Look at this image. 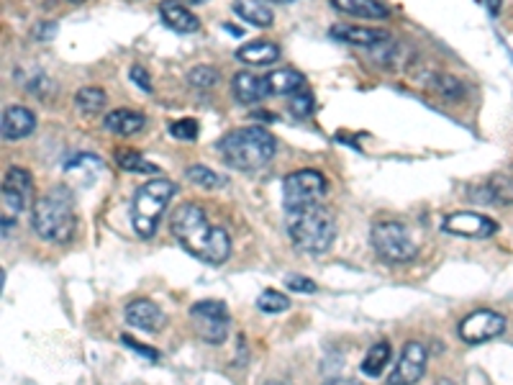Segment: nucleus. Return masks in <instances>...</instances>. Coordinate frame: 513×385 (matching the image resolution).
I'll list each match as a JSON object with an SVG mask.
<instances>
[{"label":"nucleus","mask_w":513,"mask_h":385,"mask_svg":"<svg viewBox=\"0 0 513 385\" xmlns=\"http://www.w3.org/2000/svg\"><path fill=\"white\" fill-rule=\"evenodd\" d=\"M339 13H347L352 19H365V21H380L388 19V8L380 0H332Z\"/></svg>","instance_id":"20"},{"label":"nucleus","mask_w":513,"mask_h":385,"mask_svg":"<svg viewBox=\"0 0 513 385\" xmlns=\"http://www.w3.org/2000/svg\"><path fill=\"white\" fill-rule=\"evenodd\" d=\"M65 172H68V178L75 185H90L103 172V159L98 157V155H90V152H80V155L68 159Z\"/></svg>","instance_id":"17"},{"label":"nucleus","mask_w":513,"mask_h":385,"mask_svg":"<svg viewBox=\"0 0 513 385\" xmlns=\"http://www.w3.org/2000/svg\"><path fill=\"white\" fill-rule=\"evenodd\" d=\"M485 5H488L491 16H498V13H501V5H503V0H485Z\"/></svg>","instance_id":"40"},{"label":"nucleus","mask_w":513,"mask_h":385,"mask_svg":"<svg viewBox=\"0 0 513 385\" xmlns=\"http://www.w3.org/2000/svg\"><path fill=\"white\" fill-rule=\"evenodd\" d=\"M170 134L180 141H193V139H198V124L193 118H180L170 124Z\"/></svg>","instance_id":"33"},{"label":"nucleus","mask_w":513,"mask_h":385,"mask_svg":"<svg viewBox=\"0 0 513 385\" xmlns=\"http://www.w3.org/2000/svg\"><path fill=\"white\" fill-rule=\"evenodd\" d=\"M324 193H326V178L318 170H313V167L295 170V172H291L283 180V204H285V211L318 204V198Z\"/></svg>","instance_id":"7"},{"label":"nucleus","mask_w":513,"mask_h":385,"mask_svg":"<svg viewBox=\"0 0 513 385\" xmlns=\"http://www.w3.org/2000/svg\"><path fill=\"white\" fill-rule=\"evenodd\" d=\"M185 3H203V0H185Z\"/></svg>","instance_id":"45"},{"label":"nucleus","mask_w":513,"mask_h":385,"mask_svg":"<svg viewBox=\"0 0 513 385\" xmlns=\"http://www.w3.org/2000/svg\"><path fill=\"white\" fill-rule=\"evenodd\" d=\"M170 231L180 247L205 265H223L231 254V239L223 229L213 227L201 205L182 204L172 213Z\"/></svg>","instance_id":"1"},{"label":"nucleus","mask_w":513,"mask_h":385,"mask_svg":"<svg viewBox=\"0 0 513 385\" xmlns=\"http://www.w3.org/2000/svg\"><path fill=\"white\" fill-rule=\"evenodd\" d=\"M429 88L434 92H439L442 98H449V100H460L462 95H465V85L457 80V77H452V75H431V80H429Z\"/></svg>","instance_id":"27"},{"label":"nucleus","mask_w":513,"mask_h":385,"mask_svg":"<svg viewBox=\"0 0 513 385\" xmlns=\"http://www.w3.org/2000/svg\"><path fill=\"white\" fill-rule=\"evenodd\" d=\"M129 77H132V83H136L144 92H152V83H149V75H147V69L144 68H139V65L132 68Z\"/></svg>","instance_id":"38"},{"label":"nucleus","mask_w":513,"mask_h":385,"mask_svg":"<svg viewBox=\"0 0 513 385\" xmlns=\"http://www.w3.org/2000/svg\"><path fill=\"white\" fill-rule=\"evenodd\" d=\"M188 180L193 182V185H201V188H208V190H216V188H223L226 185V178H221L219 172H213L211 167H205V164H193V167H188Z\"/></svg>","instance_id":"30"},{"label":"nucleus","mask_w":513,"mask_h":385,"mask_svg":"<svg viewBox=\"0 0 513 385\" xmlns=\"http://www.w3.org/2000/svg\"><path fill=\"white\" fill-rule=\"evenodd\" d=\"M390 355H393V349H390V344L388 341H378V344H373L370 347V352L365 355V360H362V373L367 375V378H380L382 375V370L388 367L390 363Z\"/></svg>","instance_id":"24"},{"label":"nucleus","mask_w":513,"mask_h":385,"mask_svg":"<svg viewBox=\"0 0 513 385\" xmlns=\"http://www.w3.org/2000/svg\"><path fill=\"white\" fill-rule=\"evenodd\" d=\"M175 193H178L175 182L167 180V178H155L136 190L134 201H132V227L141 239L155 237L159 219H162L164 208L172 201Z\"/></svg>","instance_id":"5"},{"label":"nucleus","mask_w":513,"mask_h":385,"mask_svg":"<svg viewBox=\"0 0 513 385\" xmlns=\"http://www.w3.org/2000/svg\"><path fill=\"white\" fill-rule=\"evenodd\" d=\"M116 164L124 172H132V175H155V172H159L156 164H152L149 159L134 152V149H118L116 152Z\"/></svg>","instance_id":"25"},{"label":"nucleus","mask_w":513,"mask_h":385,"mask_svg":"<svg viewBox=\"0 0 513 385\" xmlns=\"http://www.w3.org/2000/svg\"><path fill=\"white\" fill-rule=\"evenodd\" d=\"M0 129H3V139L19 141V139L34 134L36 116H34V111H28L26 106H8L3 111V118H0Z\"/></svg>","instance_id":"14"},{"label":"nucleus","mask_w":513,"mask_h":385,"mask_svg":"<svg viewBox=\"0 0 513 385\" xmlns=\"http://www.w3.org/2000/svg\"><path fill=\"white\" fill-rule=\"evenodd\" d=\"M437 385H457V383H454V381H449V378H442Z\"/></svg>","instance_id":"41"},{"label":"nucleus","mask_w":513,"mask_h":385,"mask_svg":"<svg viewBox=\"0 0 513 385\" xmlns=\"http://www.w3.org/2000/svg\"><path fill=\"white\" fill-rule=\"evenodd\" d=\"M126 324L134 329H144V332H159L164 326V314L149 298H136L126 306Z\"/></svg>","instance_id":"13"},{"label":"nucleus","mask_w":513,"mask_h":385,"mask_svg":"<svg viewBox=\"0 0 513 385\" xmlns=\"http://www.w3.org/2000/svg\"><path fill=\"white\" fill-rule=\"evenodd\" d=\"M503 329H506V318L498 311L480 309V311H472L469 317L462 318L460 340L468 341V344H483V341L495 340L498 334H503Z\"/></svg>","instance_id":"10"},{"label":"nucleus","mask_w":513,"mask_h":385,"mask_svg":"<svg viewBox=\"0 0 513 385\" xmlns=\"http://www.w3.org/2000/svg\"><path fill=\"white\" fill-rule=\"evenodd\" d=\"M236 57L246 65H272L280 57V46L265 42V39L262 42H249L236 52Z\"/></svg>","instance_id":"23"},{"label":"nucleus","mask_w":513,"mask_h":385,"mask_svg":"<svg viewBox=\"0 0 513 385\" xmlns=\"http://www.w3.org/2000/svg\"><path fill=\"white\" fill-rule=\"evenodd\" d=\"M313 95L306 88L303 91H298L295 95L291 98V111L293 116H298V118H309V116L313 114Z\"/></svg>","instance_id":"34"},{"label":"nucleus","mask_w":513,"mask_h":385,"mask_svg":"<svg viewBox=\"0 0 513 385\" xmlns=\"http://www.w3.org/2000/svg\"><path fill=\"white\" fill-rule=\"evenodd\" d=\"M3 185L11 188V190H16L19 196L26 198V204L31 205V201H34V178H31L28 170L16 167V164L8 167V170H5V178H3Z\"/></svg>","instance_id":"26"},{"label":"nucleus","mask_w":513,"mask_h":385,"mask_svg":"<svg viewBox=\"0 0 513 385\" xmlns=\"http://www.w3.org/2000/svg\"><path fill=\"white\" fill-rule=\"evenodd\" d=\"M265 385H285V383H277V381H269V383H265Z\"/></svg>","instance_id":"44"},{"label":"nucleus","mask_w":513,"mask_h":385,"mask_svg":"<svg viewBox=\"0 0 513 385\" xmlns=\"http://www.w3.org/2000/svg\"><path fill=\"white\" fill-rule=\"evenodd\" d=\"M21 80V85L26 88V92H34V95H44V91H52V83H49V77H46L44 72H31V77L26 80V77H19Z\"/></svg>","instance_id":"35"},{"label":"nucleus","mask_w":513,"mask_h":385,"mask_svg":"<svg viewBox=\"0 0 513 385\" xmlns=\"http://www.w3.org/2000/svg\"><path fill=\"white\" fill-rule=\"evenodd\" d=\"M219 152L228 167L242 172H254V170H262L269 159L275 157L277 141L262 126H246L223 136L219 141Z\"/></svg>","instance_id":"3"},{"label":"nucleus","mask_w":513,"mask_h":385,"mask_svg":"<svg viewBox=\"0 0 513 385\" xmlns=\"http://www.w3.org/2000/svg\"><path fill=\"white\" fill-rule=\"evenodd\" d=\"M193 324L198 329V337L208 344H223L228 337V309L223 306L221 301H201L190 309Z\"/></svg>","instance_id":"8"},{"label":"nucleus","mask_w":513,"mask_h":385,"mask_svg":"<svg viewBox=\"0 0 513 385\" xmlns=\"http://www.w3.org/2000/svg\"><path fill=\"white\" fill-rule=\"evenodd\" d=\"M288 237L293 247L303 254H324L334 245L336 219L334 213L321 204L303 205L288 211Z\"/></svg>","instance_id":"2"},{"label":"nucleus","mask_w":513,"mask_h":385,"mask_svg":"<svg viewBox=\"0 0 513 385\" xmlns=\"http://www.w3.org/2000/svg\"><path fill=\"white\" fill-rule=\"evenodd\" d=\"M332 36L339 39V42H344V44L362 46V49H367V46H380L388 42V34L380 31V28H359V26H347V23L334 26V28H332Z\"/></svg>","instance_id":"19"},{"label":"nucleus","mask_w":513,"mask_h":385,"mask_svg":"<svg viewBox=\"0 0 513 385\" xmlns=\"http://www.w3.org/2000/svg\"><path fill=\"white\" fill-rule=\"evenodd\" d=\"M231 91H234V98L244 106H254L260 100H265L269 95L268 88V77H260L254 72H239L234 75L231 80Z\"/></svg>","instance_id":"16"},{"label":"nucleus","mask_w":513,"mask_h":385,"mask_svg":"<svg viewBox=\"0 0 513 385\" xmlns=\"http://www.w3.org/2000/svg\"><path fill=\"white\" fill-rule=\"evenodd\" d=\"M75 205H72V193L65 185H54L46 190L42 198L34 201L31 208V227L44 239L62 245L69 242L75 234Z\"/></svg>","instance_id":"4"},{"label":"nucleus","mask_w":513,"mask_h":385,"mask_svg":"<svg viewBox=\"0 0 513 385\" xmlns=\"http://www.w3.org/2000/svg\"><path fill=\"white\" fill-rule=\"evenodd\" d=\"M34 36L36 39H42V42H46V39H54L57 36V23H39L36 28H34Z\"/></svg>","instance_id":"39"},{"label":"nucleus","mask_w":513,"mask_h":385,"mask_svg":"<svg viewBox=\"0 0 513 385\" xmlns=\"http://www.w3.org/2000/svg\"><path fill=\"white\" fill-rule=\"evenodd\" d=\"M426 360H429V355L421 341H405L401 357L388 378V385H416L424 378Z\"/></svg>","instance_id":"11"},{"label":"nucleus","mask_w":513,"mask_h":385,"mask_svg":"<svg viewBox=\"0 0 513 385\" xmlns=\"http://www.w3.org/2000/svg\"><path fill=\"white\" fill-rule=\"evenodd\" d=\"M285 285L291 288L293 293L311 295L318 291V285L313 283L311 277H306V275H288V277H285Z\"/></svg>","instance_id":"36"},{"label":"nucleus","mask_w":513,"mask_h":385,"mask_svg":"<svg viewBox=\"0 0 513 385\" xmlns=\"http://www.w3.org/2000/svg\"><path fill=\"white\" fill-rule=\"evenodd\" d=\"M144 124H147L144 114H139L134 108H113L103 118V129L118 136L139 134L144 129Z\"/></svg>","instance_id":"18"},{"label":"nucleus","mask_w":513,"mask_h":385,"mask_svg":"<svg viewBox=\"0 0 513 385\" xmlns=\"http://www.w3.org/2000/svg\"><path fill=\"white\" fill-rule=\"evenodd\" d=\"M159 16H162V21L167 23L172 31H178V34H196L201 28L198 16L185 3H180V0H162L159 3Z\"/></svg>","instance_id":"15"},{"label":"nucleus","mask_w":513,"mask_h":385,"mask_svg":"<svg viewBox=\"0 0 513 385\" xmlns=\"http://www.w3.org/2000/svg\"><path fill=\"white\" fill-rule=\"evenodd\" d=\"M234 13L242 16L252 26H257V28H268L275 21L272 8H268L262 0H234Z\"/></svg>","instance_id":"22"},{"label":"nucleus","mask_w":513,"mask_h":385,"mask_svg":"<svg viewBox=\"0 0 513 385\" xmlns=\"http://www.w3.org/2000/svg\"><path fill=\"white\" fill-rule=\"evenodd\" d=\"M442 229L446 234L462 237V239H488L498 231V224L491 216L477 211H454V213H446Z\"/></svg>","instance_id":"9"},{"label":"nucleus","mask_w":513,"mask_h":385,"mask_svg":"<svg viewBox=\"0 0 513 385\" xmlns=\"http://www.w3.org/2000/svg\"><path fill=\"white\" fill-rule=\"evenodd\" d=\"M373 247L378 252L380 260L401 265L411 262L419 254V245L413 242L411 231L398 224V221H380L373 227Z\"/></svg>","instance_id":"6"},{"label":"nucleus","mask_w":513,"mask_h":385,"mask_svg":"<svg viewBox=\"0 0 513 385\" xmlns=\"http://www.w3.org/2000/svg\"><path fill=\"white\" fill-rule=\"evenodd\" d=\"M188 83L193 88H198V91H208V88H213L219 83V72L213 68H208V65H198V68H193L188 72Z\"/></svg>","instance_id":"31"},{"label":"nucleus","mask_w":513,"mask_h":385,"mask_svg":"<svg viewBox=\"0 0 513 385\" xmlns=\"http://www.w3.org/2000/svg\"><path fill=\"white\" fill-rule=\"evenodd\" d=\"M257 309L262 311V314H283V311H288L291 309V298L285 293H280V291H262V293L257 295Z\"/></svg>","instance_id":"29"},{"label":"nucleus","mask_w":513,"mask_h":385,"mask_svg":"<svg viewBox=\"0 0 513 385\" xmlns=\"http://www.w3.org/2000/svg\"><path fill=\"white\" fill-rule=\"evenodd\" d=\"M269 3H293V0H269Z\"/></svg>","instance_id":"43"},{"label":"nucleus","mask_w":513,"mask_h":385,"mask_svg":"<svg viewBox=\"0 0 513 385\" xmlns=\"http://www.w3.org/2000/svg\"><path fill=\"white\" fill-rule=\"evenodd\" d=\"M469 201L475 204L511 205L513 204V180L509 175H491L477 185H469Z\"/></svg>","instance_id":"12"},{"label":"nucleus","mask_w":513,"mask_h":385,"mask_svg":"<svg viewBox=\"0 0 513 385\" xmlns=\"http://www.w3.org/2000/svg\"><path fill=\"white\" fill-rule=\"evenodd\" d=\"M306 77L293 68L272 69L268 75V88L269 95H295L298 91H303Z\"/></svg>","instance_id":"21"},{"label":"nucleus","mask_w":513,"mask_h":385,"mask_svg":"<svg viewBox=\"0 0 513 385\" xmlns=\"http://www.w3.org/2000/svg\"><path fill=\"white\" fill-rule=\"evenodd\" d=\"M0 205H3V216H11V219H16L21 211H26V208H28L26 198H23V196H19L16 190L5 188V185H3V190H0Z\"/></svg>","instance_id":"32"},{"label":"nucleus","mask_w":513,"mask_h":385,"mask_svg":"<svg viewBox=\"0 0 513 385\" xmlns=\"http://www.w3.org/2000/svg\"><path fill=\"white\" fill-rule=\"evenodd\" d=\"M68 3H75V5H80V3H85V0H68Z\"/></svg>","instance_id":"42"},{"label":"nucleus","mask_w":513,"mask_h":385,"mask_svg":"<svg viewBox=\"0 0 513 385\" xmlns=\"http://www.w3.org/2000/svg\"><path fill=\"white\" fill-rule=\"evenodd\" d=\"M106 92L100 88H80L77 95H75V106L83 111V114H98L106 108Z\"/></svg>","instance_id":"28"},{"label":"nucleus","mask_w":513,"mask_h":385,"mask_svg":"<svg viewBox=\"0 0 513 385\" xmlns=\"http://www.w3.org/2000/svg\"><path fill=\"white\" fill-rule=\"evenodd\" d=\"M121 341L129 347V349H134V352H139L144 360H149V363H156L159 360V352H156L155 347H147V344H141V341H136V340H132L129 334H121Z\"/></svg>","instance_id":"37"}]
</instances>
